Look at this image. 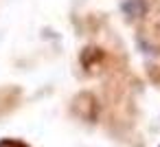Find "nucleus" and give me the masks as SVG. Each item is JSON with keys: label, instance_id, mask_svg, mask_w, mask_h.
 <instances>
[{"label": "nucleus", "instance_id": "f257e3e1", "mask_svg": "<svg viewBox=\"0 0 160 147\" xmlns=\"http://www.w3.org/2000/svg\"><path fill=\"white\" fill-rule=\"evenodd\" d=\"M0 147H29L27 143H20L16 138H2L0 140Z\"/></svg>", "mask_w": 160, "mask_h": 147}]
</instances>
